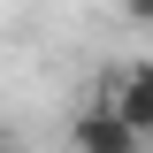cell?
Wrapping results in <instances>:
<instances>
[{
	"label": "cell",
	"mask_w": 153,
	"mask_h": 153,
	"mask_svg": "<svg viewBox=\"0 0 153 153\" xmlns=\"http://www.w3.org/2000/svg\"><path fill=\"white\" fill-rule=\"evenodd\" d=\"M123 16H130L138 31H153V0H123Z\"/></svg>",
	"instance_id": "3"
},
{
	"label": "cell",
	"mask_w": 153,
	"mask_h": 153,
	"mask_svg": "<svg viewBox=\"0 0 153 153\" xmlns=\"http://www.w3.org/2000/svg\"><path fill=\"white\" fill-rule=\"evenodd\" d=\"M107 100L130 115V130H138V138H153V61L115 69V76H107Z\"/></svg>",
	"instance_id": "2"
},
{
	"label": "cell",
	"mask_w": 153,
	"mask_h": 153,
	"mask_svg": "<svg viewBox=\"0 0 153 153\" xmlns=\"http://www.w3.org/2000/svg\"><path fill=\"white\" fill-rule=\"evenodd\" d=\"M69 146H76V153H138L146 138H138V130H130V115L107 100V107H92V115L69 130Z\"/></svg>",
	"instance_id": "1"
}]
</instances>
